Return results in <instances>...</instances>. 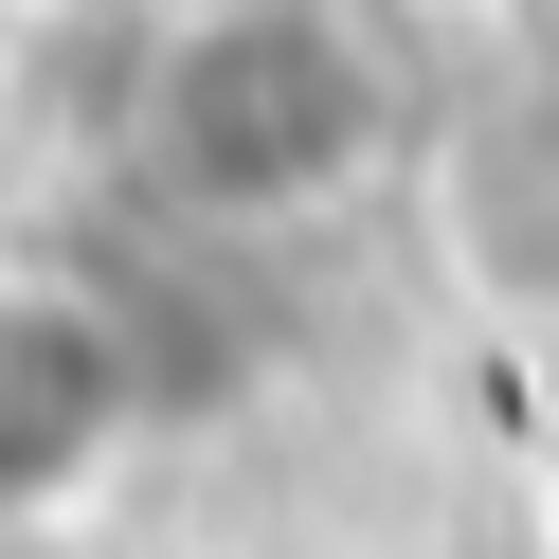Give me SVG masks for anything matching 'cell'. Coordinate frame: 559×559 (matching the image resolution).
<instances>
[{
	"instance_id": "6da1fadb",
	"label": "cell",
	"mask_w": 559,
	"mask_h": 559,
	"mask_svg": "<svg viewBox=\"0 0 559 559\" xmlns=\"http://www.w3.org/2000/svg\"><path fill=\"white\" fill-rule=\"evenodd\" d=\"M415 55L379 0H163L127 55V181L181 235H325L397 181Z\"/></svg>"
},
{
	"instance_id": "3957f363",
	"label": "cell",
	"mask_w": 559,
	"mask_h": 559,
	"mask_svg": "<svg viewBox=\"0 0 559 559\" xmlns=\"http://www.w3.org/2000/svg\"><path fill=\"white\" fill-rule=\"evenodd\" d=\"M542 542H559V433H542Z\"/></svg>"
},
{
	"instance_id": "7a4b0ae2",
	"label": "cell",
	"mask_w": 559,
	"mask_h": 559,
	"mask_svg": "<svg viewBox=\"0 0 559 559\" xmlns=\"http://www.w3.org/2000/svg\"><path fill=\"white\" fill-rule=\"evenodd\" d=\"M163 433V361L91 271H0V542H73Z\"/></svg>"
}]
</instances>
